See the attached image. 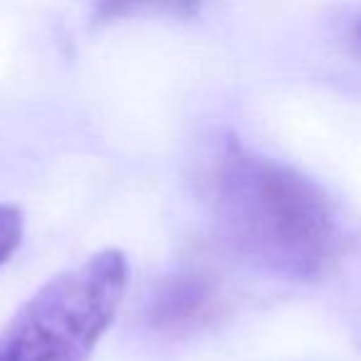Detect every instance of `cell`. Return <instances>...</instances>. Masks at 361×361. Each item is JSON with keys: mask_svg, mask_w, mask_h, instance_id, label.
Masks as SVG:
<instances>
[{"mask_svg": "<svg viewBox=\"0 0 361 361\" xmlns=\"http://www.w3.org/2000/svg\"><path fill=\"white\" fill-rule=\"evenodd\" d=\"M218 305V285L206 272H176L156 285L146 307L151 326L169 334L198 329L213 317Z\"/></svg>", "mask_w": 361, "mask_h": 361, "instance_id": "cell-3", "label": "cell"}, {"mask_svg": "<svg viewBox=\"0 0 361 361\" xmlns=\"http://www.w3.org/2000/svg\"><path fill=\"white\" fill-rule=\"evenodd\" d=\"M206 193L228 245L290 280H314L339 252V223L314 180L226 141L206 171Z\"/></svg>", "mask_w": 361, "mask_h": 361, "instance_id": "cell-1", "label": "cell"}, {"mask_svg": "<svg viewBox=\"0 0 361 361\" xmlns=\"http://www.w3.org/2000/svg\"><path fill=\"white\" fill-rule=\"evenodd\" d=\"M23 240V211L11 203H0V267L11 260Z\"/></svg>", "mask_w": 361, "mask_h": 361, "instance_id": "cell-4", "label": "cell"}, {"mask_svg": "<svg viewBox=\"0 0 361 361\" xmlns=\"http://www.w3.org/2000/svg\"><path fill=\"white\" fill-rule=\"evenodd\" d=\"M129 285V260L106 247L42 285L0 336V361H87Z\"/></svg>", "mask_w": 361, "mask_h": 361, "instance_id": "cell-2", "label": "cell"}, {"mask_svg": "<svg viewBox=\"0 0 361 361\" xmlns=\"http://www.w3.org/2000/svg\"><path fill=\"white\" fill-rule=\"evenodd\" d=\"M356 37H359V42H361V23H359V27H356Z\"/></svg>", "mask_w": 361, "mask_h": 361, "instance_id": "cell-5", "label": "cell"}]
</instances>
